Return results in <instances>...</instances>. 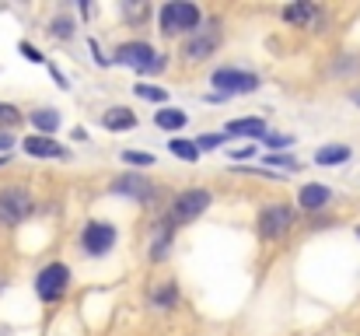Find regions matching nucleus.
Here are the masks:
<instances>
[{
    "mask_svg": "<svg viewBox=\"0 0 360 336\" xmlns=\"http://www.w3.org/2000/svg\"><path fill=\"white\" fill-rule=\"evenodd\" d=\"M193 140H196L200 151H221L224 140H228V133H200V137H193Z\"/></svg>",
    "mask_w": 360,
    "mask_h": 336,
    "instance_id": "393cba45",
    "label": "nucleus"
},
{
    "mask_svg": "<svg viewBox=\"0 0 360 336\" xmlns=\"http://www.w3.org/2000/svg\"><path fill=\"white\" fill-rule=\"evenodd\" d=\"M280 18H283L287 25H294V28H311V25L322 18V7L311 4V0H301V4H287V7L280 11Z\"/></svg>",
    "mask_w": 360,
    "mask_h": 336,
    "instance_id": "ddd939ff",
    "label": "nucleus"
},
{
    "mask_svg": "<svg viewBox=\"0 0 360 336\" xmlns=\"http://www.w3.org/2000/svg\"><path fill=\"white\" fill-rule=\"evenodd\" d=\"M210 204H214V193H210V189H203V186H189V189H182V193L172 200V207H168V221L175 224V228L193 224L196 218H203V214L210 211Z\"/></svg>",
    "mask_w": 360,
    "mask_h": 336,
    "instance_id": "7ed1b4c3",
    "label": "nucleus"
},
{
    "mask_svg": "<svg viewBox=\"0 0 360 336\" xmlns=\"http://www.w3.org/2000/svg\"><path fill=\"white\" fill-rule=\"evenodd\" d=\"M77 242H81V252H84V256L102 259V256H109L112 245L120 242V231H116V224H109V221H88L81 228Z\"/></svg>",
    "mask_w": 360,
    "mask_h": 336,
    "instance_id": "423d86ee",
    "label": "nucleus"
},
{
    "mask_svg": "<svg viewBox=\"0 0 360 336\" xmlns=\"http://www.w3.org/2000/svg\"><path fill=\"white\" fill-rule=\"evenodd\" d=\"M357 238H360V228H357Z\"/></svg>",
    "mask_w": 360,
    "mask_h": 336,
    "instance_id": "f704fd0d",
    "label": "nucleus"
},
{
    "mask_svg": "<svg viewBox=\"0 0 360 336\" xmlns=\"http://www.w3.org/2000/svg\"><path fill=\"white\" fill-rule=\"evenodd\" d=\"M252 154H255V147H241V151H231V158H235V161H248Z\"/></svg>",
    "mask_w": 360,
    "mask_h": 336,
    "instance_id": "2f4dec72",
    "label": "nucleus"
},
{
    "mask_svg": "<svg viewBox=\"0 0 360 336\" xmlns=\"http://www.w3.org/2000/svg\"><path fill=\"white\" fill-rule=\"evenodd\" d=\"M266 165H276V168H287V172H297L301 168L297 158H290V154H266Z\"/></svg>",
    "mask_w": 360,
    "mask_h": 336,
    "instance_id": "cd10ccee",
    "label": "nucleus"
},
{
    "mask_svg": "<svg viewBox=\"0 0 360 336\" xmlns=\"http://www.w3.org/2000/svg\"><path fill=\"white\" fill-rule=\"evenodd\" d=\"M168 151L179 158V161H200V147H196V140H189V137H172L168 140Z\"/></svg>",
    "mask_w": 360,
    "mask_h": 336,
    "instance_id": "412c9836",
    "label": "nucleus"
},
{
    "mask_svg": "<svg viewBox=\"0 0 360 336\" xmlns=\"http://www.w3.org/2000/svg\"><path fill=\"white\" fill-rule=\"evenodd\" d=\"M120 158L126 165H147V168L154 165V154H150V151H122Z\"/></svg>",
    "mask_w": 360,
    "mask_h": 336,
    "instance_id": "bb28decb",
    "label": "nucleus"
},
{
    "mask_svg": "<svg viewBox=\"0 0 360 336\" xmlns=\"http://www.w3.org/2000/svg\"><path fill=\"white\" fill-rule=\"evenodd\" d=\"M154 123L161 126V130H168L172 137H179V130L189 123V112H182V109H172V106H165V109L154 116Z\"/></svg>",
    "mask_w": 360,
    "mask_h": 336,
    "instance_id": "6ab92c4d",
    "label": "nucleus"
},
{
    "mask_svg": "<svg viewBox=\"0 0 360 336\" xmlns=\"http://www.w3.org/2000/svg\"><path fill=\"white\" fill-rule=\"evenodd\" d=\"M109 193H112V197H126V200H133V204H150V200L158 197V186H154L147 175H140V172H122V175L112 179Z\"/></svg>",
    "mask_w": 360,
    "mask_h": 336,
    "instance_id": "9d476101",
    "label": "nucleus"
},
{
    "mask_svg": "<svg viewBox=\"0 0 360 336\" xmlns=\"http://www.w3.org/2000/svg\"><path fill=\"white\" fill-rule=\"evenodd\" d=\"M350 154L354 151L347 144H326L315 151V165H343V161H350Z\"/></svg>",
    "mask_w": 360,
    "mask_h": 336,
    "instance_id": "aec40b11",
    "label": "nucleus"
},
{
    "mask_svg": "<svg viewBox=\"0 0 360 336\" xmlns=\"http://www.w3.org/2000/svg\"><path fill=\"white\" fill-rule=\"evenodd\" d=\"M224 133L228 137H255V140H262L266 137V119L262 116H241V119H231L224 126Z\"/></svg>",
    "mask_w": 360,
    "mask_h": 336,
    "instance_id": "dca6fc26",
    "label": "nucleus"
},
{
    "mask_svg": "<svg viewBox=\"0 0 360 336\" xmlns=\"http://www.w3.org/2000/svg\"><path fill=\"white\" fill-rule=\"evenodd\" d=\"M35 211V200L25 186H4L0 189V224H21Z\"/></svg>",
    "mask_w": 360,
    "mask_h": 336,
    "instance_id": "1a4fd4ad",
    "label": "nucleus"
},
{
    "mask_svg": "<svg viewBox=\"0 0 360 336\" xmlns=\"http://www.w3.org/2000/svg\"><path fill=\"white\" fill-rule=\"evenodd\" d=\"M158 56H161V53H158L150 42H143V39H129V42H120V46H116L112 63L133 67L136 74H150V67L158 63Z\"/></svg>",
    "mask_w": 360,
    "mask_h": 336,
    "instance_id": "0eeeda50",
    "label": "nucleus"
},
{
    "mask_svg": "<svg viewBox=\"0 0 360 336\" xmlns=\"http://www.w3.org/2000/svg\"><path fill=\"white\" fill-rule=\"evenodd\" d=\"M28 119H32V126H35L39 137H53V133L60 130V112L49 109V106H46V109H35Z\"/></svg>",
    "mask_w": 360,
    "mask_h": 336,
    "instance_id": "a211bd4d",
    "label": "nucleus"
},
{
    "mask_svg": "<svg viewBox=\"0 0 360 336\" xmlns=\"http://www.w3.org/2000/svg\"><path fill=\"white\" fill-rule=\"evenodd\" d=\"M333 204V189L326 182H304L301 193H297V207L301 211H322Z\"/></svg>",
    "mask_w": 360,
    "mask_h": 336,
    "instance_id": "4468645a",
    "label": "nucleus"
},
{
    "mask_svg": "<svg viewBox=\"0 0 360 336\" xmlns=\"http://www.w3.org/2000/svg\"><path fill=\"white\" fill-rule=\"evenodd\" d=\"M221 42H224L221 21H217V18H214V21H203V28H200L196 35H189V42H186L182 56H186V60H193V63L210 60V56L217 53V46H221Z\"/></svg>",
    "mask_w": 360,
    "mask_h": 336,
    "instance_id": "6e6552de",
    "label": "nucleus"
},
{
    "mask_svg": "<svg viewBox=\"0 0 360 336\" xmlns=\"http://www.w3.org/2000/svg\"><path fill=\"white\" fill-rule=\"evenodd\" d=\"M70 291V266L67 263H46L39 273H35V298L53 305V301H63Z\"/></svg>",
    "mask_w": 360,
    "mask_h": 336,
    "instance_id": "39448f33",
    "label": "nucleus"
},
{
    "mask_svg": "<svg viewBox=\"0 0 360 336\" xmlns=\"http://www.w3.org/2000/svg\"><path fill=\"white\" fill-rule=\"evenodd\" d=\"M158 28L161 35H196L203 28V11L189 0H168L161 11H158Z\"/></svg>",
    "mask_w": 360,
    "mask_h": 336,
    "instance_id": "f257e3e1",
    "label": "nucleus"
},
{
    "mask_svg": "<svg viewBox=\"0 0 360 336\" xmlns=\"http://www.w3.org/2000/svg\"><path fill=\"white\" fill-rule=\"evenodd\" d=\"M133 95L136 99H147V102H168V92L165 88H154V85H133Z\"/></svg>",
    "mask_w": 360,
    "mask_h": 336,
    "instance_id": "b1692460",
    "label": "nucleus"
},
{
    "mask_svg": "<svg viewBox=\"0 0 360 336\" xmlns=\"http://www.w3.org/2000/svg\"><path fill=\"white\" fill-rule=\"evenodd\" d=\"M262 144H266L269 151H287V147H294L297 140H294L290 133H266V137H262Z\"/></svg>",
    "mask_w": 360,
    "mask_h": 336,
    "instance_id": "a878e982",
    "label": "nucleus"
},
{
    "mask_svg": "<svg viewBox=\"0 0 360 336\" xmlns=\"http://www.w3.org/2000/svg\"><path fill=\"white\" fill-rule=\"evenodd\" d=\"M49 35L60 39V42H70V39L77 35V21H74L70 14H56V18L49 21Z\"/></svg>",
    "mask_w": 360,
    "mask_h": 336,
    "instance_id": "4be33fe9",
    "label": "nucleus"
},
{
    "mask_svg": "<svg viewBox=\"0 0 360 336\" xmlns=\"http://www.w3.org/2000/svg\"><path fill=\"white\" fill-rule=\"evenodd\" d=\"M354 102H357V106H360V92H354Z\"/></svg>",
    "mask_w": 360,
    "mask_h": 336,
    "instance_id": "72a5a7b5",
    "label": "nucleus"
},
{
    "mask_svg": "<svg viewBox=\"0 0 360 336\" xmlns=\"http://www.w3.org/2000/svg\"><path fill=\"white\" fill-rule=\"evenodd\" d=\"M175 224L168 221V218H161V221L154 224V235H150V263H165L168 259V252H172V242H175Z\"/></svg>",
    "mask_w": 360,
    "mask_h": 336,
    "instance_id": "f8f14e48",
    "label": "nucleus"
},
{
    "mask_svg": "<svg viewBox=\"0 0 360 336\" xmlns=\"http://www.w3.org/2000/svg\"><path fill=\"white\" fill-rule=\"evenodd\" d=\"M11 147H14V133L0 130V158H4V154H11Z\"/></svg>",
    "mask_w": 360,
    "mask_h": 336,
    "instance_id": "7c9ffc66",
    "label": "nucleus"
},
{
    "mask_svg": "<svg viewBox=\"0 0 360 336\" xmlns=\"http://www.w3.org/2000/svg\"><path fill=\"white\" fill-rule=\"evenodd\" d=\"M102 126L109 133H126V130H136V116H133V109H126V106H116V109H109L102 116Z\"/></svg>",
    "mask_w": 360,
    "mask_h": 336,
    "instance_id": "f3484780",
    "label": "nucleus"
},
{
    "mask_svg": "<svg viewBox=\"0 0 360 336\" xmlns=\"http://www.w3.org/2000/svg\"><path fill=\"white\" fill-rule=\"evenodd\" d=\"M179 280H165V284H158V287H150L147 291V301L154 305V309H161V312H172L175 305H179Z\"/></svg>",
    "mask_w": 360,
    "mask_h": 336,
    "instance_id": "2eb2a0df",
    "label": "nucleus"
},
{
    "mask_svg": "<svg viewBox=\"0 0 360 336\" xmlns=\"http://www.w3.org/2000/svg\"><path fill=\"white\" fill-rule=\"evenodd\" d=\"M122 11L129 18H150V4H122Z\"/></svg>",
    "mask_w": 360,
    "mask_h": 336,
    "instance_id": "c756f323",
    "label": "nucleus"
},
{
    "mask_svg": "<svg viewBox=\"0 0 360 336\" xmlns=\"http://www.w3.org/2000/svg\"><path fill=\"white\" fill-rule=\"evenodd\" d=\"M18 53H21L28 63H46V53H42V49H35L32 42H18Z\"/></svg>",
    "mask_w": 360,
    "mask_h": 336,
    "instance_id": "c85d7f7f",
    "label": "nucleus"
},
{
    "mask_svg": "<svg viewBox=\"0 0 360 336\" xmlns=\"http://www.w3.org/2000/svg\"><path fill=\"white\" fill-rule=\"evenodd\" d=\"M25 123V112L18 109V106H11V102H0V130H14V126H21Z\"/></svg>",
    "mask_w": 360,
    "mask_h": 336,
    "instance_id": "5701e85b",
    "label": "nucleus"
},
{
    "mask_svg": "<svg viewBox=\"0 0 360 336\" xmlns=\"http://www.w3.org/2000/svg\"><path fill=\"white\" fill-rule=\"evenodd\" d=\"M7 158H11V154H4V158H0V168H4V165H7Z\"/></svg>",
    "mask_w": 360,
    "mask_h": 336,
    "instance_id": "473e14b6",
    "label": "nucleus"
},
{
    "mask_svg": "<svg viewBox=\"0 0 360 336\" xmlns=\"http://www.w3.org/2000/svg\"><path fill=\"white\" fill-rule=\"evenodd\" d=\"M210 88L214 95L221 99H238V95H252L262 88V77L252 74V70H241V67H217L210 74Z\"/></svg>",
    "mask_w": 360,
    "mask_h": 336,
    "instance_id": "f03ea898",
    "label": "nucleus"
},
{
    "mask_svg": "<svg viewBox=\"0 0 360 336\" xmlns=\"http://www.w3.org/2000/svg\"><path fill=\"white\" fill-rule=\"evenodd\" d=\"M294 224H297V211L290 204H266L255 218V235L262 242H280L290 235Z\"/></svg>",
    "mask_w": 360,
    "mask_h": 336,
    "instance_id": "20e7f679",
    "label": "nucleus"
},
{
    "mask_svg": "<svg viewBox=\"0 0 360 336\" xmlns=\"http://www.w3.org/2000/svg\"><path fill=\"white\" fill-rule=\"evenodd\" d=\"M21 151L28 154V158H70L67 154V147L60 144V140H53V137H39V133H32V137H25L21 140Z\"/></svg>",
    "mask_w": 360,
    "mask_h": 336,
    "instance_id": "9b49d317",
    "label": "nucleus"
}]
</instances>
